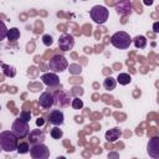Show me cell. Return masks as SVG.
I'll use <instances>...</instances> for the list:
<instances>
[{
  "instance_id": "11",
  "label": "cell",
  "mask_w": 159,
  "mask_h": 159,
  "mask_svg": "<svg viewBox=\"0 0 159 159\" xmlns=\"http://www.w3.org/2000/svg\"><path fill=\"white\" fill-rule=\"evenodd\" d=\"M27 140L30 144H39L45 142V133L41 129H32L27 134Z\"/></svg>"
},
{
  "instance_id": "22",
  "label": "cell",
  "mask_w": 159,
  "mask_h": 159,
  "mask_svg": "<svg viewBox=\"0 0 159 159\" xmlns=\"http://www.w3.org/2000/svg\"><path fill=\"white\" fill-rule=\"evenodd\" d=\"M50 136L54 138V139H60V138H62V136H64V132L59 128V126H55L54 128H51V131H50Z\"/></svg>"
},
{
  "instance_id": "40",
  "label": "cell",
  "mask_w": 159,
  "mask_h": 159,
  "mask_svg": "<svg viewBox=\"0 0 159 159\" xmlns=\"http://www.w3.org/2000/svg\"><path fill=\"white\" fill-rule=\"evenodd\" d=\"M0 149H2V147H0Z\"/></svg>"
},
{
  "instance_id": "23",
  "label": "cell",
  "mask_w": 159,
  "mask_h": 159,
  "mask_svg": "<svg viewBox=\"0 0 159 159\" xmlns=\"http://www.w3.org/2000/svg\"><path fill=\"white\" fill-rule=\"evenodd\" d=\"M71 106H72L73 110H82L83 108V102H82V99H80V97H75L72 99Z\"/></svg>"
},
{
  "instance_id": "9",
  "label": "cell",
  "mask_w": 159,
  "mask_h": 159,
  "mask_svg": "<svg viewBox=\"0 0 159 159\" xmlns=\"http://www.w3.org/2000/svg\"><path fill=\"white\" fill-rule=\"evenodd\" d=\"M39 104L40 107L44 110H48L54 106V93H51L50 91H45L40 94L39 98Z\"/></svg>"
},
{
  "instance_id": "29",
  "label": "cell",
  "mask_w": 159,
  "mask_h": 159,
  "mask_svg": "<svg viewBox=\"0 0 159 159\" xmlns=\"http://www.w3.org/2000/svg\"><path fill=\"white\" fill-rule=\"evenodd\" d=\"M71 93H72V94H76V96L78 97V96H82V94H83V90H82L81 87H75Z\"/></svg>"
},
{
  "instance_id": "20",
  "label": "cell",
  "mask_w": 159,
  "mask_h": 159,
  "mask_svg": "<svg viewBox=\"0 0 159 159\" xmlns=\"http://www.w3.org/2000/svg\"><path fill=\"white\" fill-rule=\"evenodd\" d=\"M0 66L3 67L5 76H8V77H14V76L16 75V71H15V69H14L13 66H9V65H6V64H4V62H2V61H0Z\"/></svg>"
},
{
  "instance_id": "15",
  "label": "cell",
  "mask_w": 159,
  "mask_h": 159,
  "mask_svg": "<svg viewBox=\"0 0 159 159\" xmlns=\"http://www.w3.org/2000/svg\"><path fill=\"white\" fill-rule=\"evenodd\" d=\"M121 134H122V132H121L119 128H112V129L106 132L104 137H106V139H107L108 142H116L117 139H119Z\"/></svg>"
},
{
  "instance_id": "34",
  "label": "cell",
  "mask_w": 159,
  "mask_h": 159,
  "mask_svg": "<svg viewBox=\"0 0 159 159\" xmlns=\"http://www.w3.org/2000/svg\"><path fill=\"white\" fill-rule=\"evenodd\" d=\"M106 4L107 5H115V3L112 2V0H106Z\"/></svg>"
},
{
  "instance_id": "33",
  "label": "cell",
  "mask_w": 159,
  "mask_h": 159,
  "mask_svg": "<svg viewBox=\"0 0 159 159\" xmlns=\"http://www.w3.org/2000/svg\"><path fill=\"white\" fill-rule=\"evenodd\" d=\"M143 3H144L145 5H152V4H153V0H143Z\"/></svg>"
},
{
  "instance_id": "17",
  "label": "cell",
  "mask_w": 159,
  "mask_h": 159,
  "mask_svg": "<svg viewBox=\"0 0 159 159\" xmlns=\"http://www.w3.org/2000/svg\"><path fill=\"white\" fill-rule=\"evenodd\" d=\"M116 85H117L116 78H113V77H111V76L106 77V80H104V82H103V87L107 90V91L115 90V88H116Z\"/></svg>"
},
{
  "instance_id": "12",
  "label": "cell",
  "mask_w": 159,
  "mask_h": 159,
  "mask_svg": "<svg viewBox=\"0 0 159 159\" xmlns=\"http://www.w3.org/2000/svg\"><path fill=\"white\" fill-rule=\"evenodd\" d=\"M148 154L153 159H159V139L158 137H153L148 143Z\"/></svg>"
},
{
  "instance_id": "35",
  "label": "cell",
  "mask_w": 159,
  "mask_h": 159,
  "mask_svg": "<svg viewBox=\"0 0 159 159\" xmlns=\"http://www.w3.org/2000/svg\"><path fill=\"white\" fill-rule=\"evenodd\" d=\"M85 52H87V54L88 52H92V48L91 47H85Z\"/></svg>"
},
{
  "instance_id": "31",
  "label": "cell",
  "mask_w": 159,
  "mask_h": 159,
  "mask_svg": "<svg viewBox=\"0 0 159 159\" xmlns=\"http://www.w3.org/2000/svg\"><path fill=\"white\" fill-rule=\"evenodd\" d=\"M36 124H37V126H44V119H42V118H37Z\"/></svg>"
},
{
  "instance_id": "30",
  "label": "cell",
  "mask_w": 159,
  "mask_h": 159,
  "mask_svg": "<svg viewBox=\"0 0 159 159\" xmlns=\"http://www.w3.org/2000/svg\"><path fill=\"white\" fill-rule=\"evenodd\" d=\"M115 116H116V118H117V121H118V122H119V118H122V121H124V118H126L124 116H122V115H118V113H116Z\"/></svg>"
},
{
  "instance_id": "13",
  "label": "cell",
  "mask_w": 159,
  "mask_h": 159,
  "mask_svg": "<svg viewBox=\"0 0 159 159\" xmlns=\"http://www.w3.org/2000/svg\"><path fill=\"white\" fill-rule=\"evenodd\" d=\"M48 122L51 124H54V126H61L64 123V119H65V116L62 113V111L60 110H54V111H51L48 117H47Z\"/></svg>"
},
{
  "instance_id": "36",
  "label": "cell",
  "mask_w": 159,
  "mask_h": 159,
  "mask_svg": "<svg viewBox=\"0 0 159 159\" xmlns=\"http://www.w3.org/2000/svg\"><path fill=\"white\" fill-rule=\"evenodd\" d=\"M108 157H118V154L117 153H110Z\"/></svg>"
},
{
  "instance_id": "19",
  "label": "cell",
  "mask_w": 159,
  "mask_h": 159,
  "mask_svg": "<svg viewBox=\"0 0 159 159\" xmlns=\"http://www.w3.org/2000/svg\"><path fill=\"white\" fill-rule=\"evenodd\" d=\"M116 81H117L119 85L126 86V85H129V83H131L132 78H131V75H129V73H119L118 77L116 78Z\"/></svg>"
},
{
  "instance_id": "5",
  "label": "cell",
  "mask_w": 159,
  "mask_h": 159,
  "mask_svg": "<svg viewBox=\"0 0 159 159\" xmlns=\"http://www.w3.org/2000/svg\"><path fill=\"white\" fill-rule=\"evenodd\" d=\"M11 132L15 134V137L18 139H23V138L27 137V134L30 133V126L27 122H24L20 118H18L14 121V123L11 126Z\"/></svg>"
},
{
  "instance_id": "39",
  "label": "cell",
  "mask_w": 159,
  "mask_h": 159,
  "mask_svg": "<svg viewBox=\"0 0 159 159\" xmlns=\"http://www.w3.org/2000/svg\"><path fill=\"white\" fill-rule=\"evenodd\" d=\"M0 110H2V106H0Z\"/></svg>"
},
{
  "instance_id": "3",
  "label": "cell",
  "mask_w": 159,
  "mask_h": 159,
  "mask_svg": "<svg viewBox=\"0 0 159 159\" xmlns=\"http://www.w3.org/2000/svg\"><path fill=\"white\" fill-rule=\"evenodd\" d=\"M90 16L91 19L101 25V24H104L106 21L108 20V16H110V11L107 10L106 6H102V5H94L91 10H90Z\"/></svg>"
},
{
  "instance_id": "6",
  "label": "cell",
  "mask_w": 159,
  "mask_h": 159,
  "mask_svg": "<svg viewBox=\"0 0 159 159\" xmlns=\"http://www.w3.org/2000/svg\"><path fill=\"white\" fill-rule=\"evenodd\" d=\"M30 155L32 159H47L50 157V149L44 143L31 144Z\"/></svg>"
},
{
  "instance_id": "28",
  "label": "cell",
  "mask_w": 159,
  "mask_h": 159,
  "mask_svg": "<svg viewBox=\"0 0 159 159\" xmlns=\"http://www.w3.org/2000/svg\"><path fill=\"white\" fill-rule=\"evenodd\" d=\"M31 91H34V92H37V91H40V90H42V86H41V83H37V85H32V83H29V86H27Z\"/></svg>"
},
{
  "instance_id": "26",
  "label": "cell",
  "mask_w": 159,
  "mask_h": 159,
  "mask_svg": "<svg viewBox=\"0 0 159 159\" xmlns=\"http://www.w3.org/2000/svg\"><path fill=\"white\" fill-rule=\"evenodd\" d=\"M69 71L72 73V75H77V73H81V66L80 65H70L69 67Z\"/></svg>"
},
{
  "instance_id": "21",
  "label": "cell",
  "mask_w": 159,
  "mask_h": 159,
  "mask_svg": "<svg viewBox=\"0 0 159 159\" xmlns=\"http://www.w3.org/2000/svg\"><path fill=\"white\" fill-rule=\"evenodd\" d=\"M16 150L19 154H26L30 152V147H29V143L27 142H21V143H18V147H16Z\"/></svg>"
},
{
  "instance_id": "18",
  "label": "cell",
  "mask_w": 159,
  "mask_h": 159,
  "mask_svg": "<svg viewBox=\"0 0 159 159\" xmlns=\"http://www.w3.org/2000/svg\"><path fill=\"white\" fill-rule=\"evenodd\" d=\"M6 37H8L9 41H16V40H19L20 39V31H19V29L13 27V29L8 30Z\"/></svg>"
},
{
  "instance_id": "16",
  "label": "cell",
  "mask_w": 159,
  "mask_h": 159,
  "mask_svg": "<svg viewBox=\"0 0 159 159\" xmlns=\"http://www.w3.org/2000/svg\"><path fill=\"white\" fill-rule=\"evenodd\" d=\"M132 41H133V44H134V46H136L137 48H144V47L147 46V39H145V36H143V35L136 36Z\"/></svg>"
},
{
  "instance_id": "14",
  "label": "cell",
  "mask_w": 159,
  "mask_h": 159,
  "mask_svg": "<svg viewBox=\"0 0 159 159\" xmlns=\"http://www.w3.org/2000/svg\"><path fill=\"white\" fill-rule=\"evenodd\" d=\"M116 10H117V14L119 15H131L132 13V4L129 0H119L118 4L116 5Z\"/></svg>"
},
{
  "instance_id": "7",
  "label": "cell",
  "mask_w": 159,
  "mask_h": 159,
  "mask_svg": "<svg viewBox=\"0 0 159 159\" xmlns=\"http://www.w3.org/2000/svg\"><path fill=\"white\" fill-rule=\"evenodd\" d=\"M41 81L44 85H46L48 88H55L60 86V78L55 72H46L41 76Z\"/></svg>"
},
{
  "instance_id": "25",
  "label": "cell",
  "mask_w": 159,
  "mask_h": 159,
  "mask_svg": "<svg viewBox=\"0 0 159 159\" xmlns=\"http://www.w3.org/2000/svg\"><path fill=\"white\" fill-rule=\"evenodd\" d=\"M52 42H54V39H52V36H51V35L46 34V35H44V36H42V44H44L45 46H51V45H52Z\"/></svg>"
},
{
  "instance_id": "32",
  "label": "cell",
  "mask_w": 159,
  "mask_h": 159,
  "mask_svg": "<svg viewBox=\"0 0 159 159\" xmlns=\"http://www.w3.org/2000/svg\"><path fill=\"white\" fill-rule=\"evenodd\" d=\"M75 119H76V122H77V123H82V122H83L82 117H78V116H76V117H75Z\"/></svg>"
},
{
  "instance_id": "1",
  "label": "cell",
  "mask_w": 159,
  "mask_h": 159,
  "mask_svg": "<svg viewBox=\"0 0 159 159\" xmlns=\"http://www.w3.org/2000/svg\"><path fill=\"white\" fill-rule=\"evenodd\" d=\"M0 147L5 152H14L18 147V138L11 131H4L0 133Z\"/></svg>"
},
{
  "instance_id": "8",
  "label": "cell",
  "mask_w": 159,
  "mask_h": 159,
  "mask_svg": "<svg viewBox=\"0 0 159 159\" xmlns=\"http://www.w3.org/2000/svg\"><path fill=\"white\" fill-rule=\"evenodd\" d=\"M75 46V40L73 36L70 34H62L59 37V47L61 51H70L72 50V47Z\"/></svg>"
},
{
  "instance_id": "10",
  "label": "cell",
  "mask_w": 159,
  "mask_h": 159,
  "mask_svg": "<svg viewBox=\"0 0 159 159\" xmlns=\"http://www.w3.org/2000/svg\"><path fill=\"white\" fill-rule=\"evenodd\" d=\"M54 104L57 106V107H61V108L67 107L70 104V98L64 91H56L54 93Z\"/></svg>"
},
{
  "instance_id": "37",
  "label": "cell",
  "mask_w": 159,
  "mask_h": 159,
  "mask_svg": "<svg viewBox=\"0 0 159 159\" xmlns=\"http://www.w3.org/2000/svg\"><path fill=\"white\" fill-rule=\"evenodd\" d=\"M92 98H93V99H92V101H94V102H96V101H97V98H98V96H96V94H94V96H93V97H92Z\"/></svg>"
},
{
  "instance_id": "38",
  "label": "cell",
  "mask_w": 159,
  "mask_h": 159,
  "mask_svg": "<svg viewBox=\"0 0 159 159\" xmlns=\"http://www.w3.org/2000/svg\"><path fill=\"white\" fill-rule=\"evenodd\" d=\"M82 2H87V0H82Z\"/></svg>"
},
{
  "instance_id": "27",
  "label": "cell",
  "mask_w": 159,
  "mask_h": 159,
  "mask_svg": "<svg viewBox=\"0 0 159 159\" xmlns=\"http://www.w3.org/2000/svg\"><path fill=\"white\" fill-rule=\"evenodd\" d=\"M21 121H24V122H30V118H31V113L30 112H27V111H23L21 113H20V117H19Z\"/></svg>"
},
{
  "instance_id": "2",
  "label": "cell",
  "mask_w": 159,
  "mask_h": 159,
  "mask_svg": "<svg viewBox=\"0 0 159 159\" xmlns=\"http://www.w3.org/2000/svg\"><path fill=\"white\" fill-rule=\"evenodd\" d=\"M111 44L119 50H126L131 46L132 44V39L129 36V34H127L126 31H117L112 35L111 37Z\"/></svg>"
},
{
  "instance_id": "24",
  "label": "cell",
  "mask_w": 159,
  "mask_h": 159,
  "mask_svg": "<svg viewBox=\"0 0 159 159\" xmlns=\"http://www.w3.org/2000/svg\"><path fill=\"white\" fill-rule=\"evenodd\" d=\"M6 34H8V29H6V25L4 24V21L0 20V41L4 40L6 37Z\"/></svg>"
},
{
  "instance_id": "4",
  "label": "cell",
  "mask_w": 159,
  "mask_h": 159,
  "mask_svg": "<svg viewBox=\"0 0 159 159\" xmlns=\"http://www.w3.org/2000/svg\"><path fill=\"white\" fill-rule=\"evenodd\" d=\"M69 67V62L66 60L65 56L62 55H54L50 61H48V70H51L52 72H64L66 69Z\"/></svg>"
}]
</instances>
